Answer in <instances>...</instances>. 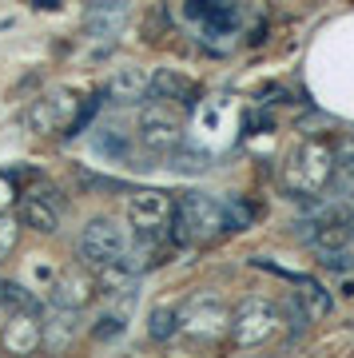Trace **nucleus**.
Returning a JSON list of instances; mask_svg holds the SVG:
<instances>
[{
    "label": "nucleus",
    "mask_w": 354,
    "mask_h": 358,
    "mask_svg": "<svg viewBox=\"0 0 354 358\" xmlns=\"http://www.w3.org/2000/svg\"><path fill=\"white\" fill-rule=\"evenodd\" d=\"M351 235H354V223H351Z\"/></svg>",
    "instance_id": "nucleus-31"
},
{
    "label": "nucleus",
    "mask_w": 354,
    "mask_h": 358,
    "mask_svg": "<svg viewBox=\"0 0 354 358\" xmlns=\"http://www.w3.org/2000/svg\"><path fill=\"white\" fill-rule=\"evenodd\" d=\"M127 16H132V4H127V0H92L88 16H84V32H88L92 40L108 44V40H115L124 32Z\"/></svg>",
    "instance_id": "nucleus-10"
},
{
    "label": "nucleus",
    "mask_w": 354,
    "mask_h": 358,
    "mask_svg": "<svg viewBox=\"0 0 354 358\" xmlns=\"http://www.w3.org/2000/svg\"><path fill=\"white\" fill-rule=\"evenodd\" d=\"M318 267L346 275V271L354 267V251H351V247H339V251H323V255H318Z\"/></svg>",
    "instance_id": "nucleus-25"
},
{
    "label": "nucleus",
    "mask_w": 354,
    "mask_h": 358,
    "mask_svg": "<svg viewBox=\"0 0 354 358\" xmlns=\"http://www.w3.org/2000/svg\"><path fill=\"white\" fill-rule=\"evenodd\" d=\"M295 282H299V310H303L311 322H323L330 315V307H334V303H330V291L318 279H303V275Z\"/></svg>",
    "instance_id": "nucleus-18"
},
{
    "label": "nucleus",
    "mask_w": 354,
    "mask_h": 358,
    "mask_svg": "<svg viewBox=\"0 0 354 358\" xmlns=\"http://www.w3.org/2000/svg\"><path fill=\"white\" fill-rule=\"evenodd\" d=\"M223 203L211 199V195L199 192H183L171 203V219H167V235H171V247H187V243H207L223 235Z\"/></svg>",
    "instance_id": "nucleus-2"
},
{
    "label": "nucleus",
    "mask_w": 354,
    "mask_h": 358,
    "mask_svg": "<svg viewBox=\"0 0 354 358\" xmlns=\"http://www.w3.org/2000/svg\"><path fill=\"white\" fill-rule=\"evenodd\" d=\"M100 131V140H96V148L108 155H115V159H124L127 155V143H124V131H115V128H96Z\"/></svg>",
    "instance_id": "nucleus-26"
},
{
    "label": "nucleus",
    "mask_w": 354,
    "mask_h": 358,
    "mask_svg": "<svg viewBox=\"0 0 354 358\" xmlns=\"http://www.w3.org/2000/svg\"><path fill=\"white\" fill-rule=\"evenodd\" d=\"M13 247H16V223L0 215V263L8 259V251H13Z\"/></svg>",
    "instance_id": "nucleus-27"
},
{
    "label": "nucleus",
    "mask_w": 354,
    "mask_h": 358,
    "mask_svg": "<svg viewBox=\"0 0 354 358\" xmlns=\"http://www.w3.org/2000/svg\"><path fill=\"white\" fill-rule=\"evenodd\" d=\"M36 8H60L56 0H36Z\"/></svg>",
    "instance_id": "nucleus-30"
},
{
    "label": "nucleus",
    "mask_w": 354,
    "mask_h": 358,
    "mask_svg": "<svg viewBox=\"0 0 354 358\" xmlns=\"http://www.w3.org/2000/svg\"><path fill=\"white\" fill-rule=\"evenodd\" d=\"M13 203H16V183H13L8 171H0V215H4Z\"/></svg>",
    "instance_id": "nucleus-28"
},
{
    "label": "nucleus",
    "mask_w": 354,
    "mask_h": 358,
    "mask_svg": "<svg viewBox=\"0 0 354 358\" xmlns=\"http://www.w3.org/2000/svg\"><path fill=\"white\" fill-rule=\"evenodd\" d=\"M64 103L60 96H48V100H36L32 108H28V128L36 131V136H48V131H56L64 124Z\"/></svg>",
    "instance_id": "nucleus-19"
},
{
    "label": "nucleus",
    "mask_w": 354,
    "mask_h": 358,
    "mask_svg": "<svg viewBox=\"0 0 354 358\" xmlns=\"http://www.w3.org/2000/svg\"><path fill=\"white\" fill-rule=\"evenodd\" d=\"M330 183L354 192V143H346L342 152H334V179H330Z\"/></svg>",
    "instance_id": "nucleus-23"
},
{
    "label": "nucleus",
    "mask_w": 354,
    "mask_h": 358,
    "mask_svg": "<svg viewBox=\"0 0 354 358\" xmlns=\"http://www.w3.org/2000/svg\"><path fill=\"white\" fill-rule=\"evenodd\" d=\"M136 282H139V275L127 267L124 259H112V263H100L96 267V291L112 294V299H132L136 294Z\"/></svg>",
    "instance_id": "nucleus-16"
},
{
    "label": "nucleus",
    "mask_w": 354,
    "mask_h": 358,
    "mask_svg": "<svg viewBox=\"0 0 354 358\" xmlns=\"http://www.w3.org/2000/svg\"><path fill=\"white\" fill-rule=\"evenodd\" d=\"M191 24H199V32L207 36H231L243 20L239 0H187L183 4Z\"/></svg>",
    "instance_id": "nucleus-8"
},
{
    "label": "nucleus",
    "mask_w": 354,
    "mask_h": 358,
    "mask_svg": "<svg viewBox=\"0 0 354 358\" xmlns=\"http://www.w3.org/2000/svg\"><path fill=\"white\" fill-rule=\"evenodd\" d=\"M92 294H96V279H92L84 267H68L56 275V282L48 287V299L52 307H68V310H80L92 303Z\"/></svg>",
    "instance_id": "nucleus-11"
},
{
    "label": "nucleus",
    "mask_w": 354,
    "mask_h": 358,
    "mask_svg": "<svg viewBox=\"0 0 354 358\" xmlns=\"http://www.w3.org/2000/svg\"><path fill=\"white\" fill-rule=\"evenodd\" d=\"M4 350L8 355H36L40 350V319L32 310H16L4 327Z\"/></svg>",
    "instance_id": "nucleus-13"
},
{
    "label": "nucleus",
    "mask_w": 354,
    "mask_h": 358,
    "mask_svg": "<svg viewBox=\"0 0 354 358\" xmlns=\"http://www.w3.org/2000/svg\"><path fill=\"white\" fill-rule=\"evenodd\" d=\"M76 338V310L68 307H56L48 322H40V346H48V350H64V346Z\"/></svg>",
    "instance_id": "nucleus-17"
},
{
    "label": "nucleus",
    "mask_w": 354,
    "mask_h": 358,
    "mask_svg": "<svg viewBox=\"0 0 354 358\" xmlns=\"http://www.w3.org/2000/svg\"><path fill=\"white\" fill-rule=\"evenodd\" d=\"M176 334H179V307L160 303V307L152 310V319H148V338H152V343H167V338H176Z\"/></svg>",
    "instance_id": "nucleus-20"
},
{
    "label": "nucleus",
    "mask_w": 354,
    "mask_h": 358,
    "mask_svg": "<svg viewBox=\"0 0 354 358\" xmlns=\"http://www.w3.org/2000/svg\"><path fill=\"white\" fill-rule=\"evenodd\" d=\"M136 140L143 152H152V155L176 152L179 143H183V115H179V108L167 100L143 103L139 120H136Z\"/></svg>",
    "instance_id": "nucleus-4"
},
{
    "label": "nucleus",
    "mask_w": 354,
    "mask_h": 358,
    "mask_svg": "<svg viewBox=\"0 0 354 358\" xmlns=\"http://www.w3.org/2000/svg\"><path fill=\"white\" fill-rule=\"evenodd\" d=\"M227 322H231V310L219 303V299H195L187 307V315L179 310V331L187 334L191 343H219L223 334H227Z\"/></svg>",
    "instance_id": "nucleus-6"
},
{
    "label": "nucleus",
    "mask_w": 354,
    "mask_h": 358,
    "mask_svg": "<svg viewBox=\"0 0 354 358\" xmlns=\"http://www.w3.org/2000/svg\"><path fill=\"white\" fill-rule=\"evenodd\" d=\"M171 203H176V195L143 187L127 199V223L136 227V235H164L167 219H171Z\"/></svg>",
    "instance_id": "nucleus-7"
},
{
    "label": "nucleus",
    "mask_w": 354,
    "mask_h": 358,
    "mask_svg": "<svg viewBox=\"0 0 354 358\" xmlns=\"http://www.w3.org/2000/svg\"><path fill=\"white\" fill-rule=\"evenodd\" d=\"M0 307H8V310H32L36 315V299L20 287V282H0Z\"/></svg>",
    "instance_id": "nucleus-21"
},
{
    "label": "nucleus",
    "mask_w": 354,
    "mask_h": 358,
    "mask_svg": "<svg viewBox=\"0 0 354 358\" xmlns=\"http://www.w3.org/2000/svg\"><path fill=\"white\" fill-rule=\"evenodd\" d=\"M167 255H171V243H167L164 235H139V243L132 247L127 243V251H124V263L136 275H143V271H155V267H164L167 263Z\"/></svg>",
    "instance_id": "nucleus-14"
},
{
    "label": "nucleus",
    "mask_w": 354,
    "mask_h": 358,
    "mask_svg": "<svg viewBox=\"0 0 354 358\" xmlns=\"http://www.w3.org/2000/svg\"><path fill=\"white\" fill-rule=\"evenodd\" d=\"M148 68H120L112 80H108V88H104V96L112 103H139L143 96H148Z\"/></svg>",
    "instance_id": "nucleus-15"
},
{
    "label": "nucleus",
    "mask_w": 354,
    "mask_h": 358,
    "mask_svg": "<svg viewBox=\"0 0 354 358\" xmlns=\"http://www.w3.org/2000/svg\"><path fill=\"white\" fill-rule=\"evenodd\" d=\"M124 331H127L124 315L108 310V315H100V319H96V327H92V338H96V343H115V338H120Z\"/></svg>",
    "instance_id": "nucleus-22"
},
{
    "label": "nucleus",
    "mask_w": 354,
    "mask_h": 358,
    "mask_svg": "<svg viewBox=\"0 0 354 358\" xmlns=\"http://www.w3.org/2000/svg\"><path fill=\"white\" fill-rule=\"evenodd\" d=\"M148 92H152L155 100L176 103V108H195V103H199V88H195L183 72H176V68H160V72L148 80Z\"/></svg>",
    "instance_id": "nucleus-12"
},
{
    "label": "nucleus",
    "mask_w": 354,
    "mask_h": 358,
    "mask_svg": "<svg viewBox=\"0 0 354 358\" xmlns=\"http://www.w3.org/2000/svg\"><path fill=\"white\" fill-rule=\"evenodd\" d=\"M127 251V231L115 223V219L100 215L92 219L88 227L80 231V259L88 267H100V263H112V259H124Z\"/></svg>",
    "instance_id": "nucleus-5"
},
{
    "label": "nucleus",
    "mask_w": 354,
    "mask_h": 358,
    "mask_svg": "<svg viewBox=\"0 0 354 358\" xmlns=\"http://www.w3.org/2000/svg\"><path fill=\"white\" fill-rule=\"evenodd\" d=\"M100 103H104V96H92V100L84 103V108H80V112L68 120V124H64V136H80V131L92 124V115H96V108H100Z\"/></svg>",
    "instance_id": "nucleus-24"
},
{
    "label": "nucleus",
    "mask_w": 354,
    "mask_h": 358,
    "mask_svg": "<svg viewBox=\"0 0 354 358\" xmlns=\"http://www.w3.org/2000/svg\"><path fill=\"white\" fill-rule=\"evenodd\" d=\"M278 327H283V310L271 299H247V303H239V307L231 310L227 338H231V346L251 350V346L271 343L278 334Z\"/></svg>",
    "instance_id": "nucleus-3"
},
{
    "label": "nucleus",
    "mask_w": 354,
    "mask_h": 358,
    "mask_svg": "<svg viewBox=\"0 0 354 358\" xmlns=\"http://www.w3.org/2000/svg\"><path fill=\"white\" fill-rule=\"evenodd\" d=\"M330 179H334V143L323 136L303 140L283 164V192L291 199H311L327 192Z\"/></svg>",
    "instance_id": "nucleus-1"
},
{
    "label": "nucleus",
    "mask_w": 354,
    "mask_h": 358,
    "mask_svg": "<svg viewBox=\"0 0 354 358\" xmlns=\"http://www.w3.org/2000/svg\"><path fill=\"white\" fill-rule=\"evenodd\" d=\"M342 294H346V299H354V279H342Z\"/></svg>",
    "instance_id": "nucleus-29"
},
{
    "label": "nucleus",
    "mask_w": 354,
    "mask_h": 358,
    "mask_svg": "<svg viewBox=\"0 0 354 358\" xmlns=\"http://www.w3.org/2000/svg\"><path fill=\"white\" fill-rule=\"evenodd\" d=\"M16 219H20V227H32L36 235H56L60 231V199H56V192L36 183L28 195H20Z\"/></svg>",
    "instance_id": "nucleus-9"
}]
</instances>
